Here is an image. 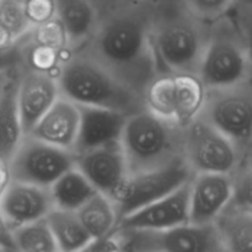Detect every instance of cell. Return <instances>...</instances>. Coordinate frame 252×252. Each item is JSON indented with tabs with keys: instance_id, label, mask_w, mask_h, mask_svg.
Segmentation results:
<instances>
[{
	"instance_id": "cb8c5ba5",
	"label": "cell",
	"mask_w": 252,
	"mask_h": 252,
	"mask_svg": "<svg viewBox=\"0 0 252 252\" xmlns=\"http://www.w3.org/2000/svg\"><path fill=\"white\" fill-rule=\"evenodd\" d=\"M49 191L54 208L69 212H78L98 193L75 166L59 177Z\"/></svg>"
},
{
	"instance_id": "8fae6325",
	"label": "cell",
	"mask_w": 252,
	"mask_h": 252,
	"mask_svg": "<svg viewBox=\"0 0 252 252\" xmlns=\"http://www.w3.org/2000/svg\"><path fill=\"white\" fill-rule=\"evenodd\" d=\"M9 166L11 181L51 189L59 177L75 166V154L26 135Z\"/></svg>"
},
{
	"instance_id": "4dcf8cb0",
	"label": "cell",
	"mask_w": 252,
	"mask_h": 252,
	"mask_svg": "<svg viewBox=\"0 0 252 252\" xmlns=\"http://www.w3.org/2000/svg\"><path fill=\"white\" fill-rule=\"evenodd\" d=\"M22 66L21 42L0 47V71H17Z\"/></svg>"
},
{
	"instance_id": "ba28073f",
	"label": "cell",
	"mask_w": 252,
	"mask_h": 252,
	"mask_svg": "<svg viewBox=\"0 0 252 252\" xmlns=\"http://www.w3.org/2000/svg\"><path fill=\"white\" fill-rule=\"evenodd\" d=\"M121 249L135 252H226L214 224L187 223L164 230L117 231Z\"/></svg>"
},
{
	"instance_id": "30bf717a",
	"label": "cell",
	"mask_w": 252,
	"mask_h": 252,
	"mask_svg": "<svg viewBox=\"0 0 252 252\" xmlns=\"http://www.w3.org/2000/svg\"><path fill=\"white\" fill-rule=\"evenodd\" d=\"M192 176L193 174L185 160L153 171L129 175L120 193L113 199L120 221L179 189Z\"/></svg>"
},
{
	"instance_id": "52a82bcc",
	"label": "cell",
	"mask_w": 252,
	"mask_h": 252,
	"mask_svg": "<svg viewBox=\"0 0 252 252\" xmlns=\"http://www.w3.org/2000/svg\"><path fill=\"white\" fill-rule=\"evenodd\" d=\"M207 89L193 74H158L143 93L145 110L185 128L202 112Z\"/></svg>"
},
{
	"instance_id": "277c9868",
	"label": "cell",
	"mask_w": 252,
	"mask_h": 252,
	"mask_svg": "<svg viewBox=\"0 0 252 252\" xmlns=\"http://www.w3.org/2000/svg\"><path fill=\"white\" fill-rule=\"evenodd\" d=\"M121 147L128 174L153 171L184 159V128L148 110L127 117Z\"/></svg>"
},
{
	"instance_id": "7402d4cb",
	"label": "cell",
	"mask_w": 252,
	"mask_h": 252,
	"mask_svg": "<svg viewBox=\"0 0 252 252\" xmlns=\"http://www.w3.org/2000/svg\"><path fill=\"white\" fill-rule=\"evenodd\" d=\"M214 225L226 252H252V211L230 203Z\"/></svg>"
},
{
	"instance_id": "7c38bea8",
	"label": "cell",
	"mask_w": 252,
	"mask_h": 252,
	"mask_svg": "<svg viewBox=\"0 0 252 252\" xmlns=\"http://www.w3.org/2000/svg\"><path fill=\"white\" fill-rule=\"evenodd\" d=\"M75 167L112 202L129 176L121 142L75 154Z\"/></svg>"
},
{
	"instance_id": "44dd1931",
	"label": "cell",
	"mask_w": 252,
	"mask_h": 252,
	"mask_svg": "<svg viewBox=\"0 0 252 252\" xmlns=\"http://www.w3.org/2000/svg\"><path fill=\"white\" fill-rule=\"evenodd\" d=\"M76 214L95 243L107 241L117 234L120 219L115 203L103 194L96 193Z\"/></svg>"
},
{
	"instance_id": "4fadbf2b",
	"label": "cell",
	"mask_w": 252,
	"mask_h": 252,
	"mask_svg": "<svg viewBox=\"0 0 252 252\" xmlns=\"http://www.w3.org/2000/svg\"><path fill=\"white\" fill-rule=\"evenodd\" d=\"M234 176L219 174L193 175L189 184V223L214 224L233 202Z\"/></svg>"
},
{
	"instance_id": "8992f818",
	"label": "cell",
	"mask_w": 252,
	"mask_h": 252,
	"mask_svg": "<svg viewBox=\"0 0 252 252\" xmlns=\"http://www.w3.org/2000/svg\"><path fill=\"white\" fill-rule=\"evenodd\" d=\"M199 116L235 145L243 162L241 169L252 166V80L207 90Z\"/></svg>"
},
{
	"instance_id": "d4e9b609",
	"label": "cell",
	"mask_w": 252,
	"mask_h": 252,
	"mask_svg": "<svg viewBox=\"0 0 252 252\" xmlns=\"http://www.w3.org/2000/svg\"><path fill=\"white\" fill-rule=\"evenodd\" d=\"M16 252H58L46 219L12 231Z\"/></svg>"
},
{
	"instance_id": "83f0119b",
	"label": "cell",
	"mask_w": 252,
	"mask_h": 252,
	"mask_svg": "<svg viewBox=\"0 0 252 252\" xmlns=\"http://www.w3.org/2000/svg\"><path fill=\"white\" fill-rule=\"evenodd\" d=\"M243 39L246 54L252 69V5L241 1L230 14Z\"/></svg>"
},
{
	"instance_id": "f546056e",
	"label": "cell",
	"mask_w": 252,
	"mask_h": 252,
	"mask_svg": "<svg viewBox=\"0 0 252 252\" xmlns=\"http://www.w3.org/2000/svg\"><path fill=\"white\" fill-rule=\"evenodd\" d=\"M234 198L231 203L252 211V166L239 170L234 176Z\"/></svg>"
},
{
	"instance_id": "836d02e7",
	"label": "cell",
	"mask_w": 252,
	"mask_h": 252,
	"mask_svg": "<svg viewBox=\"0 0 252 252\" xmlns=\"http://www.w3.org/2000/svg\"><path fill=\"white\" fill-rule=\"evenodd\" d=\"M15 73H16V71H0V97H1L7 83H9L10 79H11V76L14 75Z\"/></svg>"
},
{
	"instance_id": "484cf974",
	"label": "cell",
	"mask_w": 252,
	"mask_h": 252,
	"mask_svg": "<svg viewBox=\"0 0 252 252\" xmlns=\"http://www.w3.org/2000/svg\"><path fill=\"white\" fill-rule=\"evenodd\" d=\"M187 12L212 25L228 16L243 0H176Z\"/></svg>"
},
{
	"instance_id": "74e56055",
	"label": "cell",
	"mask_w": 252,
	"mask_h": 252,
	"mask_svg": "<svg viewBox=\"0 0 252 252\" xmlns=\"http://www.w3.org/2000/svg\"><path fill=\"white\" fill-rule=\"evenodd\" d=\"M91 1L95 2V5H96V6H97V1H98V0H91Z\"/></svg>"
},
{
	"instance_id": "f1b7e54d",
	"label": "cell",
	"mask_w": 252,
	"mask_h": 252,
	"mask_svg": "<svg viewBox=\"0 0 252 252\" xmlns=\"http://www.w3.org/2000/svg\"><path fill=\"white\" fill-rule=\"evenodd\" d=\"M22 6L32 27L41 26L57 19L54 0H29Z\"/></svg>"
},
{
	"instance_id": "6da1fadb",
	"label": "cell",
	"mask_w": 252,
	"mask_h": 252,
	"mask_svg": "<svg viewBox=\"0 0 252 252\" xmlns=\"http://www.w3.org/2000/svg\"><path fill=\"white\" fill-rule=\"evenodd\" d=\"M162 1L102 12L91 38L79 49L106 66L142 97L145 88L159 74L150 44V27Z\"/></svg>"
},
{
	"instance_id": "603a6c76",
	"label": "cell",
	"mask_w": 252,
	"mask_h": 252,
	"mask_svg": "<svg viewBox=\"0 0 252 252\" xmlns=\"http://www.w3.org/2000/svg\"><path fill=\"white\" fill-rule=\"evenodd\" d=\"M46 220L53 234L58 252H81L95 244L76 212L54 208Z\"/></svg>"
},
{
	"instance_id": "5b68a950",
	"label": "cell",
	"mask_w": 252,
	"mask_h": 252,
	"mask_svg": "<svg viewBox=\"0 0 252 252\" xmlns=\"http://www.w3.org/2000/svg\"><path fill=\"white\" fill-rule=\"evenodd\" d=\"M197 76L207 90L231 88L252 80L250 62L230 15L211 25Z\"/></svg>"
},
{
	"instance_id": "e575fe53",
	"label": "cell",
	"mask_w": 252,
	"mask_h": 252,
	"mask_svg": "<svg viewBox=\"0 0 252 252\" xmlns=\"http://www.w3.org/2000/svg\"><path fill=\"white\" fill-rule=\"evenodd\" d=\"M105 248H106V252H135V251H128V250H123V249H121L115 238L106 241Z\"/></svg>"
},
{
	"instance_id": "d6986e66",
	"label": "cell",
	"mask_w": 252,
	"mask_h": 252,
	"mask_svg": "<svg viewBox=\"0 0 252 252\" xmlns=\"http://www.w3.org/2000/svg\"><path fill=\"white\" fill-rule=\"evenodd\" d=\"M57 19L65 30L73 51L83 48L100 21V10L91 0H54Z\"/></svg>"
},
{
	"instance_id": "9a60e30c",
	"label": "cell",
	"mask_w": 252,
	"mask_h": 252,
	"mask_svg": "<svg viewBox=\"0 0 252 252\" xmlns=\"http://www.w3.org/2000/svg\"><path fill=\"white\" fill-rule=\"evenodd\" d=\"M189 180L172 193L122 219L117 231L164 230L189 223Z\"/></svg>"
},
{
	"instance_id": "d590c367",
	"label": "cell",
	"mask_w": 252,
	"mask_h": 252,
	"mask_svg": "<svg viewBox=\"0 0 252 252\" xmlns=\"http://www.w3.org/2000/svg\"><path fill=\"white\" fill-rule=\"evenodd\" d=\"M15 1H16V2H19V4H21V5H24L25 2H26V1H29V0H15Z\"/></svg>"
},
{
	"instance_id": "1f68e13d",
	"label": "cell",
	"mask_w": 252,
	"mask_h": 252,
	"mask_svg": "<svg viewBox=\"0 0 252 252\" xmlns=\"http://www.w3.org/2000/svg\"><path fill=\"white\" fill-rule=\"evenodd\" d=\"M162 0H98L97 7L100 10V14L108 11V10L117 9V7L125 6H138V5L145 4H155Z\"/></svg>"
},
{
	"instance_id": "5bb4252c",
	"label": "cell",
	"mask_w": 252,
	"mask_h": 252,
	"mask_svg": "<svg viewBox=\"0 0 252 252\" xmlns=\"http://www.w3.org/2000/svg\"><path fill=\"white\" fill-rule=\"evenodd\" d=\"M61 96L57 76L21 68L17 76V106L25 135L48 112Z\"/></svg>"
},
{
	"instance_id": "f35d334b",
	"label": "cell",
	"mask_w": 252,
	"mask_h": 252,
	"mask_svg": "<svg viewBox=\"0 0 252 252\" xmlns=\"http://www.w3.org/2000/svg\"><path fill=\"white\" fill-rule=\"evenodd\" d=\"M0 252H7V251H5L4 249H1V248H0Z\"/></svg>"
},
{
	"instance_id": "ffe728a7",
	"label": "cell",
	"mask_w": 252,
	"mask_h": 252,
	"mask_svg": "<svg viewBox=\"0 0 252 252\" xmlns=\"http://www.w3.org/2000/svg\"><path fill=\"white\" fill-rule=\"evenodd\" d=\"M17 76L14 74L0 97V158L10 161L26 137L17 106Z\"/></svg>"
},
{
	"instance_id": "3957f363",
	"label": "cell",
	"mask_w": 252,
	"mask_h": 252,
	"mask_svg": "<svg viewBox=\"0 0 252 252\" xmlns=\"http://www.w3.org/2000/svg\"><path fill=\"white\" fill-rule=\"evenodd\" d=\"M61 96L78 106L107 108L125 115L143 110V97L84 51H74L57 75Z\"/></svg>"
},
{
	"instance_id": "ab89813d",
	"label": "cell",
	"mask_w": 252,
	"mask_h": 252,
	"mask_svg": "<svg viewBox=\"0 0 252 252\" xmlns=\"http://www.w3.org/2000/svg\"><path fill=\"white\" fill-rule=\"evenodd\" d=\"M89 249H90V248H88V249H86V250H84V251H81V252H88Z\"/></svg>"
},
{
	"instance_id": "e0dca14e",
	"label": "cell",
	"mask_w": 252,
	"mask_h": 252,
	"mask_svg": "<svg viewBox=\"0 0 252 252\" xmlns=\"http://www.w3.org/2000/svg\"><path fill=\"white\" fill-rule=\"evenodd\" d=\"M79 125V106L68 98L59 96L48 112L30 132L29 137L41 140L52 147L74 153L78 140Z\"/></svg>"
},
{
	"instance_id": "2e32d148",
	"label": "cell",
	"mask_w": 252,
	"mask_h": 252,
	"mask_svg": "<svg viewBox=\"0 0 252 252\" xmlns=\"http://www.w3.org/2000/svg\"><path fill=\"white\" fill-rule=\"evenodd\" d=\"M54 209L49 189L11 181L0 197V212L12 231L43 220Z\"/></svg>"
},
{
	"instance_id": "d6a6232c",
	"label": "cell",
	"mask_w": 252,
	"mask_h": 252,
	"mask_svg": "<svg viewBox=\"0 0 252 252\" xmlns=\"http://www.w3.org/2000/svg\"><path fill=\"white\" fill-rule=\"evenodd\" d=\"M0 248L4 249L7 252H16L12 229L10 228L7 221L5 220L1 212H0Z\"/></svg>"
},
{
	"instance_id": "8d00e7d4",
	"label": "cell",
	"mask_w": 252,
	"mask_h": 252,
	"mask_svg": "<svg viewBox=\"0 0 252 252\" xmlns=\"http://www.w3.org/2000/svg\"><path fill=\"white\" fill-rule=\"evenodd\" d=\"M243 1H245V2H248V4L252 5V0H243Z\"/></svg>"
},
{
	"instance_id": "ac0fdd59",
	"label": "cell",
	"mask_w": 252,
	"mask_h": 252,
	"mask_svg": "<svg viewBox=\"0 0 252 252\" xmlns=\"http://www.w3.org/2000/svg\"><path fill=\"white\" fill-rule=\"evenodd\" d=\"M80 125L74 154L121 142L128 115L107 108L79 106Z\"/></svg>"
},
{
	"instance_id": "9c48e42d",
	"label": "cell",
	"mask_w": 252,
	"mask_h": 252,
	"mask_svg": "<svg viewBox=\"0 0 252 252\" xmlns=\"http://www.w3.org/2000/svg\"><path fill=\"white\" fill-rule=\"evenodd\" d=\"M184 159L193 175L235 176L243 166L235 145L201 116L184 128Z\"/></svg>"
},
{
	"instance_id": "7a4b0ae2",
	"label": "cell",
	"mask_w": 252,
	"mask_h": 252,
	"mask_svg": "<svg viewBox=\"0 0 252 252\" xmlns=\"http://www.w3.org/2000/svg\"><path fill=\"white\" fill-rule=\"evenodd\" d=\"M211 25L187 12L176 0H164L150 27V44L159 74L197 75Z\"/></svg>"
},
{
	"instance_id": "4316f807",
	"label": "cell",
	"mask_w": 252,
	"mask_h": 252,
	"mask_svg": "<svg viewBox=\"0 0 252 252\" xmlns=\"http://www.w3.org/2000/svg\"><path fill=\"white\" fill-rule=\"evenodd\" d=\"M0 29L4 30L12 41L19 42L33 27L21 4L15 0H0Z\"/></svg>"
}]
</instances>
